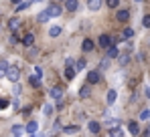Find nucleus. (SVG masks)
I'll list each match as a JSON object with an SVG mask.
<instances>
[{
  "mask_svg": "<svg viewBox=\"0 0 150 137\" xmlns=\"http://www.w3.org/2000/svg\"><path fill=\"white\" fill-rule=\"evenodd\" d=\"M59 34H61V28L59 26H53L49 30V36H59Z\"/></svg>",
  "mask_w": 150,
  "mask_h": 137,
  "instance_id": "24",
  "label": "nucleus"
},
{
  "mask_svg": "<svg viewBox=\"0 0 150 137\" xmlns=\"http://www.w3.org/2000/svg\"><path fill=\"white\" fill-rule=\"evenodd\" d=\"M33 2H41V0H33Z\"/></svg>",
  "mask_w": 150,
  "mask_h": 137,
  "instance_id": "41",
  "label": "nucleus"
},
{
  "mask_svg": "<svg viewBox=\"0 0 150 137\" xmlns=\"http://www.w3.org/2000/svg\"><path fill=\"white\" fill-rule=\"evenodd\" d=\"M128 131H130L132 135H138V131H140V127H138V123H134V121H132V123L128 125Z\"/></svg>",
  "mask_w": 150,
  "mask_h": 137,
  "instance_id": "18",
  "label": "nucleus"
},
{
  "mask_svg": "<svg viewBox=\"0 0 150 137\" xmlns=\"http://www.w3.org/2000/svg\"><path fill=\"white\" fill-rule=\"evenodd\" d=\"M63 131H65V133H75V131H79V127H77V125H69V127H65Z\"/></svg>",
  "mask_w": 150,
  "mask_h": 137,
  "instance_id": "26",
  "label": "nucleus"
},
{
  "mask_svg": "<svg viewBox=\"0 0 150 137\" xmlns=\"http://www.w3.org/2000/svg\"><path fill=\"white\" fill-rule=\"evenodd\" d=\"M49 95H51V99H61V97H63V89H61V87H51Z\"/></svg>",
  "mask_w": 150,
  "mask_h": 137,
  "instance_id": "4",
  "label": "nucleus"
},
{
  "mask_svg": "<svg viewBox=\"0 0 150 137\" xmlns=\"http://www.w3.org/2000/svg\"><path fill=\"white\" fill-rule=\"evenodd\" d=\"M89 95H91V89H89V85H83V87L79 89V97H83V99H85V97H89Z\"/></svg>",
  "mask_w": 150,
  "mask_h": 137,
  "instance_id": "17",
  "label": "nucleus"
},
{
  "mask_svg": "<svg viewBox=\"0 0 150 137\" xmlns=\"http://www.w3.org/2000/svg\"><path fill=\"white\" fill-rule=\"evenodd\" d=\"M103 4V0H87V6L91 10H100V6Z\"/></svg>",
  "mask_w": 150,
  "mask_h": 137,
  "instance_id": "14",
  "label": "nucleus"
},
{
  "mask_svg": "<svg viewBox=\"0 0 150 137\" xmlns=\"http://www.w3.org/2000/svg\"><path fill=\"white\" fill-rule=\"evenodd\" d=\"M116 18H118L120 22H126V20L130 18V12H128V10H118V12H116Z\"/></svg>",
  "mask_w": 150,
  "mask_h": 137,
  "instance_id": "9",
  "label": "nucleus"
},
{
  "mask_svg": "<svg viewBox=\"0 0 150 137\" xmlns=\"http://www.w3.org/2000/svg\"><path fill=\"white\" fill-rule=\"evenodd\" d=\"M6 79H8L10 83H18V79H21V71H18V67H8V71H6Z\"/></svg>",
  "mask_w": 150,
  "mask_h": 137,
  "instance_id": "1",
  "label": "nucleus"
},
{
  "mask_svg": "<svg viewBox=\"0 0 150 137\" xmlns=\"http://www.w3.org/2000/svg\"><path fill=\"white\" fill-rule=\"evenodd\" d=\"M142 24H144L146 28H150V14H146V16L142 18Z\"/></svg>",
  "mask_w": 150,
  "mask_h": 137,
  "instance_id": "32",
  "label": "nucleus"
},
{
  "mask_svg": "<svg viewBox=\"0 0 150 137\" xmlns=\"http://www.w3.org/2000/svg\"><path fill=\"white\" fill-rule=\"evenodd\" d=\"M136 2H140V0H136Z\"/></svg>",
  "mask_w": 150,
  "mask_h": 137,
  "instance_id": "43",
  "label": "nucleus"
},
{
  "mask_svg": "<svg viewBox=\"0 0 150 137\" xmlns=\"http://www.w3.org/2000/svg\"><path fill=\"white\" fill-rule=\"evenodd\" d=\"M110 137H124V131H122L120 127H116V129L110 131Z\"/></svg>",
  "mask_w": 150,
  "mask_h": 137,
  "instance_id": "22",
  "label": "nucleus"
},
{
  "mask_svg": "<svg viewBox=\"0 0 150 137\" xmlns=\"http://www.w3.org/2000/svg\"><path fill=\"white\" fill-rule=\"evenodd\" d=\"M18 26H21V18H18V16H12V18L8 20V28H10L12 32H14V30H16Z\"/></svg>",
  "mask_w": 150,
  "mask_h": 137,
  "instance_id": "8",
  "label": "nucleus"
},
{
  "mask_svg": "<svg viewBox=\"0 0 150 137\" xmlns=\"http://www.w3.org/2000/svg\"><path fill=\"white\" fill-rule=\"evenodd\" d=\"M43 111H45V115H51V113H53V107H51L49 103H47V105L43 107Z\"/></svg>",
  "mask_w": 150,
  "mask_h": 137,
  "instance_id": "34",
  "label": "nucleus"
},
{
  "mask_svg": "<svg viewBox=\"0 0 150 137\" xmlns=\"http://www.w3.org/2000/svg\"><path fill=\"white\" fill-rule=\"evenodd\" d=\"M140 119H142V121H148V119H150V111H148V109L140 113Z\"/></svg>",
  "mask_w": 150,
  "mask_h": 137,
  "instance_id": "29",
  "label": "nucleus"
},
{
  "mask_svg": "<svg viewBox=\"0 0 150 137\" xmlns=\"http://www.w3.org/2000/svg\"><path fill=\"white\" fill-rule=\"evenodd\" d=\"M37 55H39L37 48H30V50H28V57H37Z\"/></svg>",
  "mask_w": 150,
  "mask_h": 137,
  "instance_id": "36",
  "label": "nucleus"
},
{
  "mask_svg": "<svg viewBox=\"0 0 150 137\" xmlns=\"http://www.w3.org/2000/svg\"><path fill=\"white\" fill-rule=\"evenodd\" d=\"M122 36H124V38H132V36H134V30L128 26V28H124V34H122Z\"/></svg>",
  "mask_w": 150,
  "mask_h": 137,
  "instance_id": "25",
  "label": "nucleus"
},
{
  "mask_svg": "<svg viewBox=\"0 0 150 137\" xmlns=\"http://www.w3.org/2000/svg\"><path fill=\"white\" fill-rule=\"evenodd\" d=\"M116 97H118V93L114 91V89H110L108 91V105H114L116 103Z\"/></svg>",
  "mask_w": 150,
  "mask_h": 137,
  "instance_id": "15",
  "label": "nucleus"
},
{
  "mask_svg": "<svg viewBox=\"0 0 150 137\" xmlns=\"http://www.w3.org/2000/svg\"><path fill=\"white\" fill-rule=\"evenodd\" d=\"M14 137H21V135H14Z\"/></svg>",
  "mask_w": 150,
  "mask_h": 137,
  "instance_id": "42",
  "label": "nucleus"
},
{
  "mask_svg": "<svg viewBox=\"0 0 150 137\" xmlns=\"http://www.w3.org/2000/svg\"><path fill=\"white\" fill-rule=\"evenodd\" d=\"M8 107V99H0V109H6Z\"/></svg>",
  "mask_w": 150,
  "mask_h": 137,
  "instance_id": "35",
  "label": "nucleus"
},
{
  "mask_svg": "<svg viewBox=\"0 0 150 137\" xmlns=\"http://www.w3.org/2000/svg\"><path fill=\"white\" fill-rule=\"evenodd\" d=\"M37 131H39V123H37V121H28V123H26V133L35 135Z\"/></svg>",
  "mask_w": 150,
  "mask_h": 137,
  "instance_id": "6",
  "label": "nucleus"
},
{
  "mask_svg": "<svg viewBox=\"0 0 150 137\" xmlns=\"http://www.w3.org/2000/svg\"><path fill=\"white\" fill-rule=\"evenodd\" d=\"M59 2H61V0H59Z\"/></svg>",
  "mask_w": 150,
  "mask_h": 137,
  "instance_id": "44",
  "label": "nucleus"
},
{
  "mask_svg": "<svg viewBox=\"0 0 150 137\" xmlns=\"http://www.w3.org/2000/svg\"><path fill=\"white\" fill-rule=\"evenodd\" d=\"M21 41H23V45H25V46H33V45H35V34L28 32V34H25V36L21 38Z\"/></svg>",
  "mask_w": 150,
  "mask_h": 137,
  "instance_id": "7",
  "label": "nucleus"
},
{
  "mask_svg": "<svg viewBox=\"0 0 150 137\" xmlns=\"http://www.w3.org/2000/svg\"><path fill=\"white\" fill-rule=\"evenodd\" d=\"M142 137H150V129H146V131H144V135Z\"/></svg>",
  "mask_w": 150,
  "mask_h": 137,
  "instance_id": "39",
  "label": "nucleus"
},
{
  "mask_svg": "<svg viewBox=\"0 0 150 137\" xmlns=\"http://www.w3.org/2000/svg\"><path fill=\"white\" fill-rule=\"evenodd\" d=\"M37 20H39V22H47V20H49V14H47V10H43V12H39V16H37Z\"/></svg>",
  "mask_w": 150,
  "mask_h": 137,
  "instance_id": "21",
  "label": "nucleus"
},
{
  "mask_svg": "<svg viewBox=\"0 0 150 137\" xmlns=\"http://www.w3.org/2000/svg\"><path fill=\"white\" fill-rule=\"evenodd\" d=\"M108 65H110V61H108V59H103V61H101V65H100V67H101V68H108Z\"/></svg>",
  "mask_w": 150,
  "mask_h": 137,
  "instance_id": "37",
  "label": "nucleus"
},
{
  "mask_svg": "<svg viewBox=\"0 0 150 137\" xmlns=\"http://www.w3.org/2000/svg\"><path fill=\"white\" fill-rule=\"evenodd\" d=\"M63 77L67 79V81H71L75 77V68L73 67H65V71H63Z\"/></svg>",
  "mask_w": 150,
  "mask_h": 137,
  "instance_id": "12",
  "label": "nucleus"
},
{
  "mask_svg": "<svg viewBox=\"0 0 150 137\" xmlns=\"http://www.w3.org/2000/svg\"><path fill=\"white\" fill-rule=\"evenodd\" d=\"M100 83V71H89L87 75V85H96Z\"/></svg>",
  "mask_w": 150,
  "mask_h": 137,
  "instance_id": "2",
  "label": "nucleus"
},
{
  "mask_svg": "<svg viewBox=\"0 0 150 137\" xmlns=\"http://www.w3.org/2000/svg\"><path fill=\"white\" fill-rule=\"evenodd\" d=\"M21 131H23V127H21V125H12V133H14V135H18Z\"/></svg>",
  "mask_w": 150,
  "mask_h": 137,
  "instance_id": "33",
  "label": "nucleus"
},
{
  "mask_svg": "<svg viewBox=\"0 0 150 137\" xmlns=\"http://www.w3.org/2000/svg\"><path fill=\"white\" fill-rule=\"evenodd\" d=\"M87 127H89V131H91L93 135H96V133H100V129H101V125L98 123V121H89V125H87Z\"/></svg>",
  "mask_w": 150,
  "mask_h": 137,
  "instance_id": "13",
  "label": "nucleus"
},
{
  "mask_svg": "<svg viewBox=\"0 0 150 137\" xmlns=\"http://www.w3.org/2000/svg\"><path fill=\"white\" fill-rule=\"evenodd\" d=\"M105 4H108L110 8H116V6L120 4V0H105Z\"/></svg>",
  "mask_w": 150,
  "mask_h": 137,
  "instance_id": "28",
  "label": "nucleus"
},
{
  "mask_svg": "<svg viewBox=\"0 0 150 137\" xmlns=\"http://www.w3.org/2000/svg\"><path fill=\"white\" fill-rule=\"evenodd\" d=\"M21 91H23V89H21V85H16V87H14V95H21Z\"/></svg>",
  "mask_w": 150,
  "mask_h": 137,
  "instance_id": "38",
  "label": "nucleus"
},
{
  "mask_svg": "<svg viewBox=\"0 0 150 137\" xmlns=\"http://www.w3.org/2000/svg\"><path fill=\"white\" fill-rule=\"evenodd\" d=\"M41 75H43V68H41V67H35V75H33V77L41 79Z\"/></svg>",
  "mask_w": 150,
  "mask_h": 137,
  "instance_id": "31",
  "label": "nucleus"
},
{
  "mask_svg": "<svg viewBox=\"0 0 150 137\" xmlns=\"http://www.w3.org/2000/svg\"><path fill=\"white\" fill-rule=\"evenodd\" d=\"M75 73H77V71H83V68H85V59H81V61H77V65H75Z\"/></svg>",
  "mask_w": 150,
  "mask_h": 137,
  "instance_id": "23",
  "label": "nucleus"
},
{
  "mask_svg": "<svg viewBox=\"0 0 150 137\" xmlns=\"http://www.w3.org/2000/svg\"><path fill=\"white\" fill-rule=\"evenodd\" d=\"M93 41H89V38H85V41H83V45H81V48H83V50H85V52H91V50H93Z\"/></svg>",
  "mask_w": 150,
  "mask_h": 137,
  "instance_id": "11",
  "label": "nucleus"
},
{
  "mask_svg": "<svg viewBox=\"0 0 150 137\" xmlns=\"http://www.w3.org/2000/svg\"><path fill=\"white\" fill-rule=\"evenodd\" d=\"M47 14H49V18H51V16H59V14H61V6L51 4L49 8H47Z\"/></svg>",
  "mask_w": 150,
  "mask_h": 137,
  "instance_id": "5",
  "label": "nucleus"
},
{
  "mask_svg": "<svg viewBox=\"0 0 150 137\" xmlns=\"http://www.w3.org/2000/svg\"><path fill=\"white\" fill-rule=\"evenodd\" d=\"M100 46L101 48H110V46H112V36H110V34H101L100 36Z\"/></svg>",
  "mask_w": 150,
  "mask_h": 137,
  "instance_id": "3",
  "label": "nucleus"
},
{
  "mask_svg": "<svg viewBox=\"0 0 150 137\" xmlns=\"http://www.w3.org/2000/svg\"><path fill=\"white\" fill-rule=\"evenodd\" d=\"M8 63L6 61H0V77H6V71H8Z\"/></svg>",
  "mask_w": 150,
  "mask_h": 137,
  "instance_id": "19",
  "label": "nucleus"
},
{
  "mask_svg": "<svg viewBox=\"0 0 150 137\" xmlns=\"http://www.w3.org/2000/svg\"><path fill=\"white\" fill-rule=\"evenodd\" d=\"M128 61H130L128 55H120V65H128Z\"/></svg>",
  "mask_w": 150,
  "mask_h": 137,
  "instance_id": "30",
  "label": "nucleus"
},
{
  "mask_svg": "<svg viewBox=\"0 0 150 137\" xmlns=\"http://www.w3.org/2000/svg\"><path fill=\"white\" fill-rule=\"evenodd\" d=\"M30 6V0H26V2H18L16 6H14V10L18 12V10H25V8H28Z\"/></svg>",
  "mask_w": 150,
  "mask_h": 137,
  "instance_id": "20",
  "label": "nucleus"
},
{
  "mask_svg": "<svg viewBox=\"0 0 150 137\" xmlns=\"http://www.w3.org/2000/svg\"><path fill=\"white\" fill-rule=\"evenodd\" d=\"M12 2H14V4H18V2H21V0H12Z\"/></svg>",
  "mask_w": 150,
  "mask_h": 137,
  "instance_id": "40",
  "label": "nucleus"
},
{
  "mask_svg": "<svg viewBox=\"0 0 150 137\" xmlns=\"http://www.w3.org/2000/svg\"><path fill=\"white\" fill-rule=\"evenodd\" d=\"M118 57H120L118 46H110V48H108V59H118Z\"/></svg>",
  "mask_w": 150,
  "mask_h": 137,
  "instance_id": "10",
  "label": "nucleus"
},
{
  "mask_svg": "<svg viewBox=\"0 0 150 137\" xmlns=\"http://www.w3.org/2000/svg\"><path fill=\"white\" fill-rule=\"evenodd\" d=\"M65 6H67V10H69V12H73V10H77V6H79V4H77V0H65Z\"/></svg>",
  "mask_w": 150,
  "mask_h": 137,
  "instance_id": "16",
  "label": "nucleus"
},
{
  "mask_svg": "<svg viewBox=\"0 0 150 137\" xmlns=\"http://www.w3.org/2000/svg\"><path fill=\"white\" fill-rule=\"evenodd\" d=\"M30 85L37 89V87H41V79H37V77H30Z\"/></svg>",
  "mask_w": 150,
  "mask_h": 137,
  "instance_id": "27",
  "label": "nucleus"
}]
</instances>
